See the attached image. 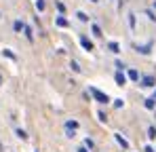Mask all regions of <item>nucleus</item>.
Instances as JSON below:
<instances>
[{"instance_id": "4", "label": "nucleus", "mask_w": 156, "mask_h": 152, "mask_svg": "<svg viewBox=\"0 0 156 152\" xmlns=\"http://www.w3.org/2000/svg\"><path fill=\"white\" fill-rule=\"evenodd\" d=\"M114 137H116V142H118V144H120V146H122V148H129V142H127V139H125V137H122V135H120V133H116V135H114Z\"/></svg>"}, {"instance_id": "20", "label": "nucleus", "mask_w": 156, "mask_h": 152, "mask_svg": "<svg viewBox=\"0 0 156 152\" xmlns=\"http://www.w3.org/2000/svg\"><path fill=\"white\" fill-rule=\"evenodd\" d=\"M129 24L131 27H135V15H129Z\"/></svg>"}, {"instance_id": "11", "label": "nucleus", "mask_w": 156, "mask_h": 152, "mask_svg": "<svg viewBox=\"0 0 156 152\" xmlns=\"http://www.w3.org/2000/svg\"><path fill=\"white\" fill-rule=\"evenodd\" d=\"M57 25H59V27H68V19H63V17H57Z\"/></svg>"}, {"instance_id": "23", "label": "nucleus", "mask_w": 156, "mask_h": 152, "mask_svg": "<svg viewBox=\"0 0 156 152\" xmlns=\"http://www.w3.org/2000/svg\"><path fill=\"white\" fill-rule=\"evenodd\" d=\"M114 106L116 108H122V100H114Z\"/></svg>"}, {"instance_id": "1", "label": "nucleus", "mask_w": 156, "mask_h": 152, "mask_svg": "<svg viewBox=\"0 0 156 152\" xmlns=\"http://www.w3.org/2000/svg\"><path fill=\"white\" fill-rule=\"evenodd\" d=\"M91 95L99 101V103H108V101H110V97L105 95L104 91H99V89H95V87H91Z\"/></svg>"}, {"instance_id": "27", "label": "nucleus", "mask_w": 156, "mask_h": 152, "mask_svg": "<svg viewBox=\"0 0 156 152\" xmlns=\"http://www.w3.org/2000/svg\"><path fill=\"white\" fill-rule=\"evenodd\" d=\"M154 101H156V93H154Z\"/></svg>"}, {"instance_id": "21", "label": "nucleus", "mask_w": 156, "mask_h": 152, "mask_svg": "<svg viewBox=\"0 0 156 152\" xmlns=\"http://www.w3.org/2000/svg\"><path fill=\"white\" fill-rule=\"evenodd\" d=\"M84 144H87V148H95V144H93L91 139H84Z\"/></svg>"}, {"instance_id": "18", "label": "nucleus", "mask_w": 156, "mask_h": 152, "mask_svg": "<svg viewBox=\"0 0 156 152\" xmlns=\"http://www.w3.org/2000/svg\"><path fill=\"white\" fill-rule=\"evenodd\" d=\"M17 135H19V137H21V139H27L26 131H21V129H17Z\"/></svg>"}, {"instance_id": "6", "label": "nucleus", "mask_w": 156, "mask_h": 152, "mask_svg": "<svg viewBox=\"0 0 156 152\" xmlns=\"http://www.w3.org/2000/svg\"><path fill=\"white\" fill-rule=\"evenodd\" d=\"M146 108H148V110H154V108H156V101H154V97L146 100Z\"/></svg>"}, {"instance_id": "8", "label": "nucleus", "mask_w": 156, "mask_h": 152, "mask_svg": "<svg viewBox=\"0 0 156 152\" xmlns=\"http://www.w3.org/2000/svg\"><path fill=\"white\" fill-rule=\"evenodd\" d=\"M148 137L150 139H156V127H148Z\"/></svg>"}, {"instance_id": "17", "label": "nucleus", "mask_w": 156, "mask_h": 152, "mask_svg": "<svg viewBox=\"0 0 156 152\" xmlns=\"http://www.w3.org/2000/svg\"><path fill=\"white\" fill-rule=\"evenodd\" d=\"M93 34H95V36H101V27H99V25H93Z\"/></svg>"}, {"instance_id": "5", "label": "nucleus", "mask_w": 156, "mask_h": 152, "mask_svg": "<svg viewBox=\"0 0 156 152\" xmlns=\"http://www.w3.org/2000/svg\"><path fill=\"white\" fill-rule=\"evenodd\" d=\"M116 82H118V87H122L127 82V76L122 74V72H116Z\"/></svg>"}, {"instance_id": "10", "label": "nucleus", "mask_w": 156, "mask_h": 152, "mask_svg": "<svg viewBox=\"0 0 156 152\" xmlns=\"http://www.w3.org/2000/svg\"><path fill=\"white\" fill-rule=\"evenodd\" d=\"M66 129H72V131H74V129H78V123L76 121H68V123H66Z\"/></svg>"}, {"instance_id": "9", "label": "nucleus", "mask_w": 156, "mask_h": 152, "mask_svg": "<svg viewBox=\"0 0 156 152\" xmlns=\"http://www.w3.org/2000/svg\"><path fill=\"white\" fill-rule=\"evenodd\" d=\"M129 78L131 80H139V72L137 70H129Z\"/></svg>"}, {"instance_id": "14", "label": "nucleus", "mask_w": 156, "mask_h": 152, "mask_svg": "<svg viewBox=\"0 0 156 152\" xmlns=\"http://www.w3.org/2000/svg\"><path fill=\"white\" fill-rule=\"evenodd\" d=\"M13 27H15V32H21V30H23L26 25L21 24V21H15V25H13Z\"/></svg>"}, {"instance_id": "3", "label": "nucleus", "mask_w": 156, "mask_h": 152, "mask_svg": "<svg viewBox=\"0 0 156 152\" xmlns=\"http://www.w3.org/2000/svg\"><path fill=\"white\" fill-rule=\"evenodd\" d=\"M156 85V78L154 76H146L144 80H141V87H154Z\"/></svg>"}, {"instance_id": "13", "label": "nucleus", "mask_w": 156, "mask_h": 152, "mask_svg": "<svg viewBox=\"0 0 156 152\" xmlns=\"http://www.w3.org/2000/svg\"><path fill=\"white\" fill-rule=\"evenodd\" d=\"M23 32H26V38H27V40H34V34H32V30H30V27H23Z\"/></svg>"}, {"instance_id": "28", "label": "nucleus", "mask_w": 156, "mask_h": 152, "mask_svg": "<svg viewBox=\"0 0 156 152\" xmlns=\"http://www.w3.org/2000/svg\"><path fill=\"white\" fill-rule=\"evenodd\" d=\"M91 2H97V0H91Z\"/></svg>"}, {"instance_id": "2", "label": "nucleus", "mask_w": 156, "mask_h": 152, "mask_svg": "<svg viewBox=\"0 0 156 152\" xmlns=\"http://www.w3.org/2000/svg\"><path fill=\"white\" fill-rule=\"evenodd\" d=\"M80 45H82V47H84L87 51H93V42H91L87 36H80Z\"/></svg>"}, {"instance_id": "12", "label": "nucleus", "mask_w": 156, "mask_h": 152, "mask_svg": "<svg viewBox=\"0 0 156 152\" xmlns=\"http://www.w3.org/2000/svg\"><path fill=\"white\" fill-rule=\"evenodd\" d=\"M36 9H38V11H44V9H47L44 0H36Z\"/></svg>"}, {"instance_id": "24", "label": "nucleus", "mask_w": 156, "mask_h": 152, "mask_svg": "<svg viewBox=\"0 0 156 152\" xmlns=\"http://www.w3.org/2000/svg\"><path fill=\"white\" fill-rule=\"evenodd\" d=\"M99 121H101V123H105V121H108V116H105L104 112H99Z\"/></svg>"}, {"instance_id": "26", "label": "nucleus", "mask_w": 156, "mask_h": 152, "mask_svg": "<svg viewBox=\"0 0 156 152\" xmlns=\"http://www.w3.org/2000/svg\"><path fill=\"white\" fill-rule=\"evenodd\" d=\"M76 152H87V150H84V148H78V150Z\"/></svg>"}, {"instance_id": "15", "label": "nucleus", "mask_w": 156, "mask_h": 152, "mask_svg": "<svg viewBox=\"0 0 156 152\" xmlns=\"http://www.w3.org/2000/svg\"><path fill=\"white\" fill-rule=\"evenodd\" d=\"M76 17L80 19V21H89V17H87V15H84L82 11H78V15H76Z\"/></svg>"}, {"instance_id": "19", "label": "nucleus", "mask_w": 156, "mask_h": 152, "mask_svg": "<svg viewBox=\"0 0 156 152\" xmlns=\"http://www.w3.org/2000/svg\"><path fill=\"white\" fill-rule=\"evenodd\" d=\"M72 70H74V72H80V66H78L76 61H72Z\"/></svg>"}, {"instance_id": "7", "label": "nucleus", "mask_w": 156, "mask_h": 152, "mask_svg": "<svg viewBox=\"0 0 156 152\" xmlns=\"http://www.w3.org/2000/svg\"><path fill=\"white\" fill-rule=\"evenodd\" d=\"M108 49L112 51V53H118V51H120V47H118V42H110V45H108Z\"/></svg>"}, {"instance_id": "25", "label": "nucleus", "mask_w": 156, "mask_h": 152, "mask_svg": "<svg viewBox=\"0 0 156 152\" xmlns=\"http://www.w3.org/2000/svg\"><path fill=\"white\" fill-rule=\"evenodd\" d=\"M146 152H156L154 148H150V146H148V148H146Z\"/></svg>"}, {"instance_id": "29", "label": "nucleus", "mask_w": 156, "mask_h": 152, "mask_svg": "<svg viewBox=\"0 0 156 152\" xmlns=\"http://www.w3.org/2000/svg\"><path fill=\"white\" fill-rule=\"evenodd\" d=\"M0 82H2V78H0Z\"/></svg>"}, {"instance_id": "22", "label": "nucleus", "mask_w": 156, "mask_h": 152, "mask_svg": "<svg viewBox=\"0 0 156 152\" xmlns=\"http://www.w3.org/2000/svg\"><path fill=\"white\" fill-rule=\"evenodd\" d=\"M4 55H6V57H11V59H15V55H13V53H11L9 49H4Z\"/></svg>"}, {"instance_id": "16", "label": "nucleus", "mask_w": 156, "mask_h": 152, "mask_svg": "<svg viewBox=\"0 0 156 152\" xmlns=\"http://www.w3.org/2000/svg\"><path fill=\"white\" fill-rule=\"evenodd\" d=\"M137 51L144 53V55H148V53H150V47H137Z\"/></svg>"}]
</instances>
